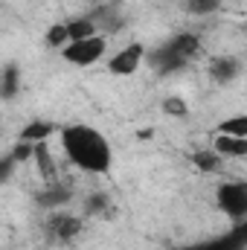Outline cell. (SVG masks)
Listing matches in <instances>:
<instances>
[{
  "instance_id": "1",
  "label": "cell",
  "mask_w": 247,
  "mask_h": 250,
  "mask_svg": "<svg viewBox=\"0 0 247 250\" xmlns=\"http://www.w3.org/2000/svg\"><path fill=\"white\" fill-rule=\"evenodd\" d=\"M62 151L70 166H76L84 175H108L114 169V148L108 137L84 123H70L62 125L59 131Z\"/></svg>"
},
{
  "instance_id": "2",
  "label": "cell",
  "mask_w": 247,
  "mask_h": 250,
  "mask_svg": "<svg viewBox=\"0 0 247 250\" xmlns=\"http://www.w3.org/2000/svg\"><path fill=\"white\" fill-rule=\"evenodd\" d=\"M198 53H201V35H195V32H175L172 38H166L151 56H148V62L151 67L157 70V73H178V70H184L186 64H192L198 59Z\"/></svg>"
},
{
  "instance_id": "3",
  "label": "cell",
  "mask_w": 247,
  "mask_h": 250,
  "mask_svg": "<svg viewBox=\"0 0 247 250\" xmlns=\"http://www.w3.org/2000/svg\"><path fill=\"white\" fill-rule=\"evenodd\" d=\"M215 207L224 218L230 221H245L247 218V181H227L215 189Z\"/></svg>"
},
{
  "instance_id": "4",
  "label": "cell",
  "mask_w": 247,
  "mask_h": 250,
  "mask_svg": "<svg viewBox=\"0 0 247 250\" xmlns=\"http://www.w3.org/2000/svg\"><path fill=\"white\" fill-rule=\"evenodd\" d=\"M47 236L56 242V245H70L82 236L84 230V215H76L70 209H53L47 212V224H44Z\"/></svg>"
},
{
  "instance_id": "5",
  "label": "cell",
  "mask_w": 247,
  "mask_h": 250,
  "mask_svg": "<svg viewBox=\"0 0 247 250\" xmlns=\"http://www.w3.org/2000/svg\"><path fill=\"white\" fill-rule=\"evenodd\" d=\"M108 53V38L99 32L93 38H84V41H70L62 50V59L73 67H90V64L102 62Z\"/></svg>"
},
{
  "instance_id": "6",
  "label": "cell",
  "mask_w": 247,
  "mask_h": 250,
  "mask_svg": "<svg viewBox=\"0 0 247 250\" xmlns=\"http://www.w3.org/2000/svg\"><path fill=\"white\" fill-rule=\"evenodd\" d=\"M148 59V50H145V44H140V41H131V44H125L123 50H117L111 59H108V70L114 73V76H134L137 70H140V64Z\"/></svg>"
},
{
  "instance_id": "7",
  "label": "cell",
  "mask_w": 247,
  "mask_h": 250,
  "mask_svg": "<svg viewBox=\"0 0 247 250\" xmlns=\"http://www.w3.org/2000/svg\"><path fill=\"white\" fill-rule=\"evenodd\" d=\"M242 70H245V64H242L239 56H215V59H209V79L215 84L236 82L242 76Z\"/></svg>"
},
{
  "instance_id": "8",
  "label": "cell",
  "mask_w": 247,
  "mask_h": 250,
  "mask_svg": "<svg viewBox=\"0 0 247 250\" xmlns=\"http://www.w3.org/2000/svg\"><path fill=\"white\" fill-rule=\"evenodd\" d=\"M70 201H73V192L64 187L62 181H59V184H47L41 192H35V204L44 207L47 212H53V209H67Z\"/></svg>"
},
{
  "instance_id": "9",
  "label": "cell",
  "mask_w": 247,
  "mask_h": 250,
  "mask_svg": "<svg viewBox=\"0 0 247 250\" xmlns=\"http://www.w3.org/2000/svg\"><path fill=\"white\" fill-rule=\"evenodd\" d=\"M32 163H35L44 184H59V166H56V157L47 148V143H35V160Z\"/></svg>"
},
{
  "instance_id": "10",
  "label": "cell",
  "mask_w": 247,
  "mask_h": 250,
  "mask_svg": "<svg viewBox=\"0 0 247 250\" xmlns=\"http://www.w3.org/2000/svg\"><path fill=\"white\" fill-rule=\"evenodd\" d=\"M212 148L224 157V160H242L247 157V137H230V134H218Z\"/></svg>"
},
{
  "instance_id": "11",
  "label": "cell",
  "mask_w": 247,
  "mask_h": 250,
  "mask_svg": "<svg viewBox=\"0 0 247 250\" xmlns=\"http://www.w3.org/2000/svg\"><path fill=\"white\" fill-rule=\"evenodd\" d=\"M189 160H192V166H195L198 172H204V175H218L221 166H224V157H221L215 148H198V151L189 154Z\"/></svg>"
},
{
  "instance_id": "12",
  "label": "cell",
  "mask_w": 247,
  "mask_h": 250,
  "mask_svg": "<svg viewBox=\"0 0 247 250\" xmlns=\"http://www.w3.org/2000/svg\"><path fill=\"white\" fill-rule=\"evenodd\" d=\"M62 128L56 123H47V120H32L29 125H23L21 128V134H18V140H26V143H47L53 134H59Z\"/></svg>"
},
{
  "instance_id": "13",
  "label": "cell",
  "mask_w": 247,
  "mask_h": 250,
  "mask_svg": "<svg viewBox=\"0 0 247 250\" xmlns=\"http://www.w3.org/2000/svg\"><path fill=\"white\" fill-rule=\"evenodd\" d=\"M18 87H21V70H18V64L9 62L6 67H3V79H0V96L9 102V99H15Z\"/></svg>"
},
{
  "instance_id": "14",
  "label": "cell",
  "mask_w": 247,
  "mask_h": 250,
  "mask_svg": "<svg viewBox=\"0 0 247 250\" xmlns=\"http://www.w3.org/2000/svg\"><path fill=\"white\" fill-rule=\"evenodd\" d=\"M111 212V198L105 192H90L84 198V215H93V218H105Z\"/></svg>"
},
{
  "instance_id": "15",
  "label": "cell",
  "mask_w": 247,
  "mask_h": 250,
  "mask_svg": "<svg viewBox=\"0 0 247 250\" xmlns=\"http://www.w3.org/2000/svg\"><path fill=\"white\" fill-rule=\"evenodd\" d=\"M218 134H230V137H247V114H236L218 123Z\"/></svg>"
},
{
  "instance_id": "16",
  "label": "cell",
  "mask_w": 247,
  "mask_h": 250,
  "mask_svg": "<svg viewBox=\"0 0 247 250\" xmlns=\"http://www.w3.org/2000/svg\"><path fill=\"white\" fill-rule=\"evenodd\" d=\"M47 44H50L53 50H64V47L70 44V32H67V21H64V23H53V26L47 29Z\"/></svg>"
},
{
  "instance_id": "17",
  "label": "cell",
  "mask_w": 247,
  "mask_h": 250,
  "mask_svg": "<svg viewBox=\"0 0 247 250\" xmlns=\"http://www.w3.org/2000/svg\"><path fill=\"white\" fill-rule=\"evenodd\" d=\"M9 154L15 157V163H18V166H23V163H32V160H35V143L18 140V143L9 148Z\"/></svg>"
},
{
  "instance_id": "18",
  "label": "cell",
  "mask_w": 247,
  "mask_h": 250,
  "mask_svg": "<svg viewBox=\"0 0 247 250\" xmlns=\"http://www.w3.org/2000/svg\"><path fill=\"white\" fill-rule=\"evenodd\" d=\"M221 9V0H186L189 15H212Z\"/></svg>"
},
{
  "instance_id": "19",
  "label": "cell",
  "mask_w": 247,
  "mask_h": 250,
  "mask_svg": "<svg viewBox=\"0 0 247 250\" xmlns=\"http://www.w3.org/2000/svg\"><path fill=\"white\" fill-rule=\"evenodd\" d=\"M163 114H172V117H186V114H189V108H186L184 99L172 96V99H166V102H163Z\"/></svg>"
},
{
  "instance_id": "20",
  "label": "cell",
  "mask_w": 247,
  "mask_h": 250,
  "mask_svg": "<svg viewBox=\"0 0 247 250\" xmlns=\"http://www.w3.org/2000/svg\"><path fill=\"white\" fill-rule=\"evenodd\" d=\"M15 166H18V163H15V157L6 151V154H3V163H0V181H3V184L12 178V169H15Z\"/></svg>"
}]
</instances>
